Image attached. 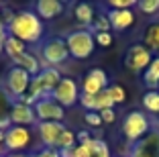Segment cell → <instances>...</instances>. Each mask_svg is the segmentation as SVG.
I'll use <instances>...</instances> for the list:
<instances>
[{"label":"cell","instance_id":"15","mask_svg":"<svg viewBox=\"0 0 159 157\" xmlns=\"http://www.w3.org/2000/svg\"><path fill=\"white\" fill-rule=\"evenodd\" d=\"M10 120H12V125H16V127H27V129H35V125H37L35 108L16 100L12 106H10Z\"/></svg>","mask_w":159,"mask_h":157},{"label":"cell","instance_id":"18","mask_svg":"<svg viewBox=\"0 0 159 157\" xmlns=\"http://www.w3.org/2000/svg\"><path fill=\"white\" fill-rule=\"evenodd\" d=\"M74 16L78 21L80 29H90L96 19V8H94L90 2H78L74 6Z\"/></svg>","mask_w":159,"mask_h":157},{"label":"cell","instance_id":"34","mask_svg":"<svg viewBox=\"0 0 159 157\" xmlns=\"http://www.w3.org/2000/svg\"><path fill=\"white\" fill-rule=\"evenodd\" d=\"M75 137H78V143H86V141H90V139H92V135L86 133V131H80Z\"/></svg>","mask_w":159,"mask_h":157},{"label":"cell","instance_id":"5","mask_svg":"<svg viewBox=\"0 0 159 157\" xmlns=\"http://www.w3.org/2000/svg\"><path fill=\"white\" fill-rule=\"evenodd\" d=\"M63 78L57 67H43L35 78H31V86H29V96L33 100H41V98H49L59 80Z\"/></svg>","mask_w":159,"mask_h":157},{"label":"cell","instance_id":"1","mask_svg":"<svg viewBox=\"0 0 159 157\" xmlns=\"http://www.w3.org/2000/svg\"><path fill=\"white\" fill-rule=\"evenodd\" d=\"M8 35L20 39L27 45H41L45 39V25L31 8H20L12 14V19L6 23Z\"/></svg>","mask_w":159,"mask_h":157},{"label":"cell","instance_id":"26","mask_svg":"<svg viewBox=\"0 0 159 157\" xmlns=\"http://www.w3.org/2000/svg\"><path fill=\"white\" fill-rule=\"evenodd\" d=\"M106 90H108V94H110V98L114 100V104H122V102L126 100V92H125V88H122L120 84H110Z\"/></svg>","mask_w":159,"mask_h":157},{"label":"cell","instance_id":"39","mask_svg":"<svg viewBox=\"0 0 159 157\" xmlns=\"http://www.w3.org/2000/svg\"><path fill=\"white\" fill-rule=\"evenodd\" d=\"M0 157H8V153H4V155H0Z\"/></svg>","mask_w":159,"mask_h":157},{"label":"cell","instance_id":"4","mask_svg":"<svg viewBox=\"0 0 159 157\" xmlns=\"http://www.w3.org/2000/svg\"><path fill=\"white\" fill-rule=\"evenodd\" d=\"M66 39L67 51H70V57L74 59H88L94 53V47H96V41H94V35L88 31V29H74V31H67L63 35Z\"/></svg>","mask_w":159,"mask_h":157},{"label":"cell","instance_id":"19","mask_svg":"<svg viewBox=\"0 0 159 157\" xmlns=\"http://www.w3.org/2000/svg\"><path fill=\"white\" fill-rule=\"evenodd\" d=\"M27 51H29V45H27V43H23L20 39L12 37V35H8V37H6L4 51H2V53H6V57H8L10 61L16 59V57H20L23 53H27Z\"/></svg>","mask_w":159,"mask_h":157},{"label":"cell","instance_id":"7","mask_svg":"<svg viewBox=\"0 0 159 157\" xmlns=\"http://www.w3.org/2000/svg\"><path fill=\"white\" fill-rule=\"evenodd\" d=\"M153 57H155V53L149 47H145L143 43H133V45H129V49L125 51L122 65H125L129 72H133V74L143 76V72H145V69L149 67V63L153 61Z\"/></svg>","mask_w":159,"mask_h":157},{"label":"cell","instance_id":"33","mask_svg":"<svg viewBox=\"0 0 159 157\" xmlns=\"http://www.w3.org/2000/svg\"><path fill=\"white\" fill-rule=\"evenodd\" d=\"M6 37H8V31H6V23L0 19V53L4 51V41H6Z\"/></svg>","mask_w":159,"mask_h":157},{"label":"cell","instance_id":"38","mask_svg":"<svg viewBox=\"0 0 159 157\" xmlns=\"http://www.w3.org/2000/svg\"><path fill=\"white\" fill-rule=\"evenodd\" d=\"M27 157H37V155H35V151H31V153H27Z\"/></svg>","mask_w":159,"mask_h":157},{"label":"cell","instance_id":"9","mask_svg":"<svg viewBox=\"0 0 159 157\" xmlns=\"http://www.w3.org/2000/svg\"><path fill=\"white\" fill-rule=\"evenodd\" d=\"M126 157H159V125L153 120V129L145 139L131 145Z\"/></svg>","mask_w":159,"mask_h":157},{"label":"cell","instance_id":"13","mask_svg":"<svg viewBox=\"0 0 159 157\" xmlns=\"http://www.w3.org/2000/svg\"><path fill=\"white\" fill-rule=\"evenodd\" d=\"M66 129H67L66 122H37L35 125L41 145L43 147H53V149H57V143H59L61 135L66 133Z\"/></svg>","mask_w":159,"mask_h":157},{"label":"cell","instance_id":"21","mask_svg":"<svg viewBox=\"0 0 159 157\" xmlns=\"http://www.w3.org/2000/svg\"><path fill=\"white\" fill-rule=\"evenodd\" d=\"M143 45L149 47L153 53H157V55H159V21H153V23L147 27Z\"/></svg>","mask_w":159,"mask_h":157},{"label":"cell","instance_id":"35","mask_svg":"<svg viewBox=\"0 0 159 157\" xmlns=\"http://www.w3.org/2000/svg\"><path fill=\"white\" fill-rule=\"evenodd\" d=\"M61 157H75L74 155V147H71V149H61Z\"/></svg>","mask_w":159,"mask_h":157},{"label":"cell","instance_id":"14","mask_svg":"<svg viewBox=\"0 0 159 157\" xmlns=\"http://www.w3.org/2000/svg\"><path fill=\"white\" fill-rule=\"evenodd\" d=\"M67 8V2H61V0H37L33 2L31 10L37 14L41 21H53L57 19L59 14H63Z\"/></svg>","mask_w":159,"mask_h":157},{"label":"cell","instance_id":"27","mask_svg":"<svg viewBox=\"0 0 159 157\" xmlns=\"http://www.w3.org/2000/svg\"><path fill=\"white\" fill-rule=\"evenodd\" d=\"M12 104H14V100L0 88V118H2V116H10V106H12Z\"/></svg>","mask_w":159,"mask_h":157},{"label":"cell","instance_id":"25","mask_svg":"<svg viewBox=\"0 0 159 157\" xmlns=\"http://www.w3.org/2000/svg\"><path fill=\"white\" fill-rule=\"evenodd\" d=\"M92 35H96V33H104V31H110V23H108V19H106V14H96V19H94V23H92V27L88 29Z\"/></svg>","mask_w":159,"mask_h":157},{"label":"cell","instance_id":"2","mask_svg":"<svg viewBox=\"0 0 159 157\" xmlns=\"http://www.w3.org/2000/svg\"><path fill=\"white\" fill-rule=\"evenodd\" d=\"M151 129H153V118H151L145 110L135 108V110L126 112V114L122 116L120 133H122V137H125V141L129 143V147L139 143L141 139H145L147 135L151 133Z\"/></svg>","mask_w":159,"mask_h":157},{"label":"cell","instance_id":"40","mask_svg":"<svg viewBox=\"0 0 159 157\" xmlns=\"http://www.w3.org/2000/svg\"><path fill=\"white\" fill-rule=\"evenodd\" d=\"M120 157H126V155H120Z\"/></svg>","mask_w":159,"mask_h":157},{"label":"cell","instance_id":"36","mask_svg":"<svg viewBox=\"0 0 159 157\" xmlns=\"http://www.w3.org/2000/svg\"><path fill=\"white\" fill-rule=\"evenodd\" d=\"M8 157H27V153H8Z\"/></svg>","mask_w":159,"mask_h":157},{"label":"cell","instance_id":"30","mask_svg":"<svg viewBox=\"0 0 159 157\" xmlns=\"http://www.w3.org/2000/svg\"><path fill=\"white\" fill-rule=\"evenodd\" d=\"M84 122L88 127H92V129H98V127H102V118H100L98 112H86L84 114Z\"/></svg>","mask_w":159,"mask_h":157},{"label":"cell","instance_id":"8","mask_svg":"<svg viewBox=\"0 0 159 157\" xmlns=\"http://www.w3.org/2000/svg\"><path fill=\"white\" fill-rule=\"evenodd\" d=\"M51 98L57 102V104H61L63 108L75 106V104L80 102V86H78V82H75L74 78H70V76H63V78L59 80V84L53 88Z\"/></svg>","mask_w":159,"mask_h":157},{"label":"cell","instance_id":"10","mask_svg":"<svg viewBox=\"0 0 159 157\" xmlns=\"http://www.w3.org/2000/svg\"><path fill=\"white\" fill-rule=\"evenodd\" d=\"M33 141V131L27 127H16L12 125L6 131L4 137V151L6 153H23Z\"/></svg>","mask_w":159,"mask_h":157},{"label":"cell","instance_id":"17","mask_svg":"<svg viewBox=\"0 0 159 157\" xmlns=\"http://www.w3.org/2000/svg\"><path fill=\"white\" fill-rule=\"evenodd\" d=\"M12 65H16V67H20V69H25L31 78H35V76L39 74L43 69V65H41V59H39L35 53H31V51H27V53H23L20 57H16V59H12Z\"/></svg>","mask_w":159,"mask_h":157},{"label":"cell","instance_id":"20","mask_svg":"<svg viewBox=\"0 0 159 157\" xmlns=\"http://www.w3.org/2000/svg\"><path fill=\"white\" fill-rule=\"evenodd\" d=\"M141 80H143V84H145L149 90H159V55L153 57L149 67L143 72Z\"/></svg>","mask_w":159,"mask_h":157},{"label":"cell","instance_id":"22","mask_svg":"<svg viewBox=\"0 0 159 157\" xmlns=\"http://www.w3.org/2000/svg\"><path fill=\"white\" fill-rule=\"evenodd\" d=\"M141 104H143L145 112L159 116V90H147L143 94V98H141Z\"/></svg>","mask_w":159,"mask_h":157},{"label":"cell","instance_id":"16","mask_svg":"<svg viewBox=\"0 0 159 157\" xmlns=\"http://www.w3.org/2000/svg\"><path fill=\"white\" fill-rule=\"evenodd\" d=\"M100 8L104 10V14H106V19H108V23H110V29H112V31L122 33L129 27L135 25V12H133V10H108V8H104L102 4H100Z\"/></svg>","mask_w":159,"mask_h":157},{"label":"cell","instance_id":"28","mask_svg":"<svg viewBox=\"0 0 159 157\" xmlns=\"http://www.w3.org/2000/svg\"><path fill=\"white\" fill-rule=\"evenodd\" d=\"M74 155L75 157H92V139L86 143H78L74 147Z\"/></svg>","mask_w":159,"mask_h":157},{"label":"cell","instance_id":"11","mask_svg":"<svg viewBox=\"0 0 159 157\" xmlns=\"http://www.w3.org/2000/svg\"><path fill=\"white\" fill-rule=\"evenodd\" d=\"M35 116H37V122H63V116H66V108L57 104L51 96L49 98H41V100L35 102Z\"/></svg>","mask_w":159,"mask_h":157},{"label":"cell","instance_id":"12","mask_svg":"<svg viewBox=\"0 0 159 157\" xmlns=\"http://www.w3.org/2000/svg\"><path fill=\"white\" fill-rule=\"evenodd\" d=\"M108 86H110V78H108L106 72H104L102 67H92L88 74L84 76V80H82L80 92L88 94V96H96V94L104 92Z\"/></svg>","mask_w":159,"mask_h":157},{"label":"cell","instance_id":"32","mask_svg":"<svg viewBox=\"0 0 159 157\" xmlns=\"http://www.w3.org/2000/svg\"><path fill=\"white\" fill-rule=\"evenodd\" d=\"M37 157H61L59 149H53V147H41V149H33Z\"/></svg>","mask_w":159,"mask_h":157},{"label":"cell","instance_id":"6","mask_svg":"<svg viewBox=\"0 0 159 157\" xmlns=\"http://www.w3.org/2000/svg\"><path fill=\"white\" fill-rule=\"evenodd\" d=\"M29 86H31V76L25 69L16 67V65H10L2 76V82H0V88L4 90L14 102L29 92Z\"/></svg>","mask_w":159,"mask_h":157},{"label":"cell","instance_id":"37","mask_svg":"<svg viewBox=\"0 0 159 157\" xmlns=\"http://www.w3.org/2000/svg\"><path fill=\"white\" fill-rule=\"evenodd\" d=\"M4 137H6V131H0V145H4Z\"/></svg>","mask_w":159,"mask_h":157},{"label":"cell","instance_id":"24","mask_svg":"<svg viewBox=\"0 0 159 157\" xmlns=\"http://www.w3.org/2000/svg\"><path fill=\"white\" fill-rule=\"evenodd\" d=\"M137 10H141L143 14H149V16H155L159 12V0H137Z\"/></svg>","mask_w":159,"mask_h":157},{"label":"cell","instance_id":"31","mask_svg":"<svg viewBox=\"0 0 159 157\" xmlns=\"http://www.w3.org/2000/svg\"><path fill=\"white\" fill-rule=\"evenodd\" d=\"M98 114H100V118H102V125H112L114 120H116V110H114V108H104Z\"/></svg>","mask_w":159,"mask_h":157},{"label":"cell","instance_id":"23","mask_svg":"<svg viewBox=\"0 0 159 157\" xmlns=\"http://www.w3.org/2000/svg\"><path fill=\"white\" fill-rule=\"evenodd\" d=\"M92 157H112L110 155V147L104 139L92 137Z\"/></svg>","mask_w":159,"mask_h":157},{"label":"cell","instance_id":"29","mask_svg":"<svg viewBox=\"0 0 159 157\" xmlns=\"http://www.w3.org/2000/svg\"><path fill=\"white\" fill-rule=\"evenodd\" d=\"M94 41L98 43L100 47H110V45H112V33H110V31L96 33V35H94Z\"/></svg>","mask_w":159,"mask_h":157},{"label":"cell","instance_id":"3","mask_svg":"<svg viewBox=\"0 0 159 157\" xmlns=\"http://www.w3.org/2000/svg\"><path fill=\"white\" fill-rule=\"evenodd\" d=\"M39 57H41V65L43 67H57L63 65L70 59V51H67L66 39L51 35V37H45L39 45Z\"/></svg>","mask_w":159,"mask_h":157}]
</instances>
